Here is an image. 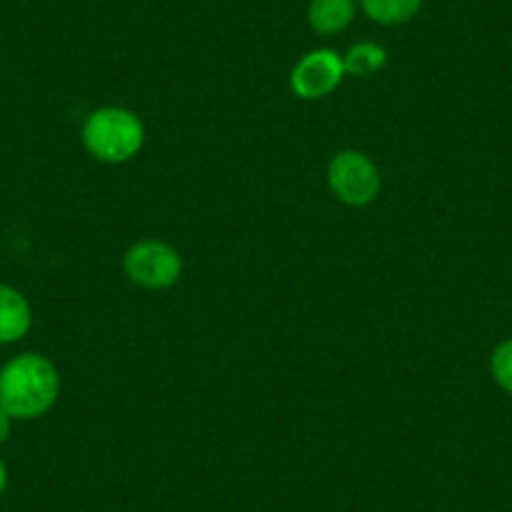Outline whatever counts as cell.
Here are the masks:
<instances>
[{"instance_id": "obj_1", "label": "cell", "mask_w": 512, "mask_h": 512, "mask_svg": "<svg viewBox=\"0 0 512 512\" xmlns=\"http://www.w3.org/2000/svg\"><path fill=\"white\" fill-rule=\"evenodd\" d=\"M61 395L56 364L36 352L13 357L0 369V407L13 420L43 417Z\"/></svg>"}, {"instance_id": "obj_2", "label": "cell", "mask_w": 512, "mask_h": 512, "mask_svg": "<svg viewBox=\"0 0 512 512\" xmlns=\"http://www.w3.org/2000/svg\"><path fill=\"white\" fill-rule=\"evenodd\" d=\"M83 146L106 164H126L144 149V123L134 111L121 106H103L83 123Z\"/></svg>"}, {"instance_id": "obj_3", "label": "cell", "mask_w": 512, "mask_h": 512, "mask_svg": "<svg viewBox=\"0 0 512 512\" xmlns=\"http://www.w3.org/2000/svg\"><path fill=\"white\" fill-rule=\"evenodd\" d=\"M123 272L136 287L159 292V289H169L179 282L184 262H181L179 251L166 241L144 239L126 251Z\"/></svg>"}, {"instance_id": "obj_4", "label": "cell", "mask_w": 512, "mask_h": 512, "mask_svg": "<svg viewBox=\"0 0 512 512\" xmlns=\"http://www.w3.org/2000/svg\"><path fill=\"white\" fill-rule=\"evenodd\" d=\"M327 181L332 194L347 206H367L377 199L379 179L377 166L362 151H342L329 161Z\"/></svg>"}, {"instance_id": "obj_5", "label": "cell", "mask_w": 512, "mask_h": 512, "mask_svg": "<svg viewBox=\"0 0 512 512\" xmlns=\"http://www.w3.org/2000/svg\"><path fill=\"white\" fill-rule=\"evenodd\" d=\"M344 61L329 48H319V51L307 53L297 66L292 68L289 76V86H292L294 96L304 98V101H317V98L329 96L334 88L342 83Z\"/></svg>"}, {"instance_id": "obj_6", "label": "cell", "mask_w": 512, "mask_h": 512, "mask_svg": "<svg viewBox=\"0 0 512 512\" xmlns=\"http://www.w3.org/2000/svg\"><path fill=\"white\" fill-rule=\"evenodd\" d=\"M33 309L26 294L11 284H0V344H16L31 332Z\"/></svg>"}, {"instance_id": "obj_7", "label": "cell", "mask_w": 512, "mask_h": 512, "mask_svg": "<svg viewBox=\"0 0 512 512\" xmlns=\"http://www.w3.org/2000/svg\"><path fill=\"white\" fill-rule=\"evenodd\" d=\"M357 13V0H309L307 21L322 36L347 31Z\"/></svg>"}, {"instance_id": "obj_8", "label": "cell", "mask_w": 512, "mask_h": 512, "mask_svg": "<svg viewBox=\"0 0 512 512\" xmlns=\"http://www.w3.org/2000/svg\"><path fill=\"white\" fill-rule=\"evenodd\" d=\"M369 21L379 26H402L420 13L422 0H357Z\"/></svg>"}, {"instance_id": "obj_9", "label": "cell", "mask_w": 512, "mask_h": 512, "mask_svg": "<svg viewBox=\"0 0 512 512\" xmlns=\"http://www.w3.org/2000/svg\"><path fill=\"white\" fill-rule=\"evenodd\" d=\"M342 61H344V73L357 78H367V76H374V73H379L384 66H387V51H384L382 46H377V43L364 41L349 48L347 56H344Z\"/></svg>"}, {"instance_id": "obj_10", "label": "cell", "mask_w": 512, "mask_h": 512, "mask_svg": "<svg viewBox=\"0 0 512 512\" xmlns=\"http://www.w3.org/2000/svg\"><path fill=\"white\" fill-rule=\"evenodd\" d=\"M490 372L507 395H512V337L495 347L490 357Z\"/></svg>"}, {"instance_id": "obj_11", "label": "cell", "mask_w": 512, "mask_h": 512, "mask_svg": "<svg viewBox=\"0 0 512 512\" xmlns=\"http://www.w3.org/2000/svg\"><path fill=\"white\" fill-rule=\"evenodd\" d=\"M11 430H13V417L0 407V445L11 437Z\"/></svg>"}, {"instance_id": "obj_12", "label": "cell", "mask_w": 512, "mask_h": 512, "mask_svg": "<svg viewBox=\"0 0 512 512\" xmlns=\"http://www.w3.org/2000/svg\"><path fill=\"white\" fill-rule=\"evenodd\" d=\"M6 487H8V467L6 462L0 460V495L6 492Z\"/></svg>"}]
</instances>
